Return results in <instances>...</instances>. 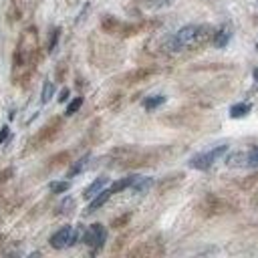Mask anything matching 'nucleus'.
<instances>
[{"label": "nucleus", "mask_w": 258, "mask_h": 258, "mask_svg": "<svg viewBox=\"0 0 258 258\" xmlns=\"http://www.w3.org/2000/svg\"><path fill=\"white\" fill-rule=\"evenodd\" d=\"M171 4V0H147L145 6L149 10H161V8H167Z\"/></svg>", "instance_id": "20"}, {"label": "nucleus", "mask_w": 258, "mask_h": 258, "mask_svg": "<svg viewBox=\"0 0 258 258\" xmlns=\"http://www.w3.org/2000/svg\"><path fill=\"white\" fill-rule=\"evenodd\" d=\"M137 177H139V175H129V177H121V179L113 181V185L109 187V189H111V194H117V191H123V189L131 187V185H133V181H135Z\"/></svg>", "instance_id": "12"}, {"label": "nucleus", "mask_w": 258, "mask_h": 258, "mask_svg": "<svg viewBox=\"0 0 258 258\" xmlns=\"http://www.w3.org/2000/svg\"><path fill=\"white\" fill-rule=\"evenodd\" d=\"M131 254H133V256H155V254H163V248H161V246H159V248H153L149 242H145V246L131 250Z\"/></svg>", "instance_id": "13"}, {"label": "nucleus", "mask_w": 258, "mask_h": 258, "mask_svg": "<svg viewBox=\"0 0 258 258\" xmlns=\"http://www.w3.org/2000/svg\"><path fill=\"white\" fill-rule=\"evenodd\" d=\"M69 187H71L69 181H52V183L48 185V189H50L52 194H62V191H67Z\"/></svg>", "instance_id": "21"}, {"label": "nucleus", "mask_w": 258, "mask_h": 258, "mask_svg": "<svg viewBox=\"0 0 258 258\" xmlns=\"http://www.w3.org/2000/svg\"><path fill=\"white\" fill-rule=\"evenodd\" d=\"M79 238H83V230L79 228V226H64V228H60V230H56L52 236H50V246L52 248H56V250H62V248H67V246H73V244H77L79 242Z\"/></svg>", "instance_id": "1"}, {"label": "nucleus", "mask_w": 258, "mask_h": 258, "mask_svg": "<svg viewBox=\"0 0 258 258\" xmlns=\"http://www.w3.org/2000/svg\"><path fill=\"white\" fill-rule=\"evenodd\" d=\"M226 151H228L226 145H216V147L210 149V151L198 153V155H194V157L189 159V167H194V169H208V167H212L214 161H218Z\"/></svg>", "instance_id": "2"}, {"label": "nucleus", "mask_w": 258, "mask_h": 258, "mask_svg": "<svg viewBox=\"0 0 258 258\" xmlns=\"http://www.w3.org/2000/svg\"><path fill=\"white\" fill-rule=\"evenodd\" d=\"M52 95H54V85L50 83V81H46L44 85H42V93H40V103L44 105V103H48L50 99H52Z\"/></svg>", "instance_id": "17"}, {"label": "nucleus", "mask_w": 258, "mask_h": 258, "mask_svg": "<svg viewBox=\"0 0 258 258\" xmlns=\"http://www.w3.org/2000/svg\"><path fill=\"white\" fill-rule=\"evenodd\" d=\"M230 36H232V28L226 24V26H222L218 32H214V38H212V42H214V46H216V48H224V46L228 44Z\"/></svg>", "instance_id": "10"}, {"label": "nucleus", "mask_w": 258, "mask_h": 258, "mask_svg": "<svg viewBox=\"0 0 258 258\" xmlns=\"http://www.w3.org/2000/svg\"><path fill=\"white\" fill-rule=\"evenodd\" d=\"M58 36H60V28H54V30H52V34H50V40H48V52H52V50H54Z\"/></svg>", "instance_id": "24"}, {"label": "nucleus", "mask_w": 258, "mask_h": 258, "mask_svg": "<svg viewBox=\"0 0 258 258\" xmlns=\"http://www.w3.org/2000/svg\"><path fill=\"white\" fill-rule=\"evenodd\" d=\"M165 103V95H153V97H147L145 101H143V107L147 109V111H151V109H157L159 105H163Z\"/></svg>", "instance_id": "16"}, {"label": "nucleus", "mask_w": 258, "mask_h": 258, "mask_svg": "<svg viewBox=\"0 0 258 258\" xmlns=\"http://www.w3.org/2000/svg\"><path fill=\"white\" fill-rule=\"evenodd\" d=\"M60 119H50L42 129H40V133L36 135V143H48V141H52L56 135H58V131H60Z\"/></svg>", "instance_id": "5"}, {"label": "nucleus", "mask_w": 258, "mask_h": 258, "mask_svg": "<svg viewBox=\"0 0 258 258\" xmlns=\"http://www.w3.org/2000/svg\"><path fill=\"white\" fill-rule=\"evenodd\" d=\"M89 159H91V155L87 153V155H83L79 161H75V163H73V167L69 169V177H73V175H79L81 171H85V169H87V165H89Z\"/></svg>", "instance_id": "14"}, {"label": "nucleus", "mask_w": 258, "mask_h": 258, "mask_svg": "<svg viewBox=\"0 0 258 258\" xmlns=\"http://www.w3.org/2000/svg\"><path fill=\"white\" fill-rule=\"evenodd\" d=\"M250 111H252V103H236L230 107V117L240 119V117H246Z\"/></svg>", "instance_id": "11"}, {"label": "nucleus", "mask_w": 258, "mask_h": 258, "mask_svg": "<svg viewBox=\"0 0 258 258\" xmlns=\"http://www.w3.org/2000/svg\"><path fill=\"white\" fill-rule=\"evenodd\" d=\"M151 73H153V69H139V71H133V73H129V75H127L125 79H127L129 83H131V81L135 83V81H141V79H145V77H149Z\"/></svg>", "instance_id": "19"}, {"label": "nucleus", "mask_w": 258, "mask_h": 258, "mask_svg": "<svg viewBox=\"0 0 258 258\" xmlns=\"http://www.w3.org/2000/svg\"><path fill=\"white\" fill-rule=\"evenodd\" d=\"M228 167H248V151H234L226 157Z\"/></svg>", "instance_id": "9"}, {"label": "nucleus", "mask_w": 258, "mask_h": 258, "mask_svg": "<svg viewBox=\"0 0 258 258\" xmlns=\"http://www.w3.org/2000/svg\"><path fill=\"white\" fill-rule=\"evenodd\" d=\"M129 218H131V214H125V216H119V218H115V220L111 222V226H113V228H121V226H125V224L129 222Z\"/></svg>", "instance_id": "25"}, {"label": "nucleus", "mask_w": 258, "mask_h": 258, "mask_svg": "<svg viewBox=\"0 0 258 258\" xmlns=\"http://www.w3.org/2000/svg\"><path fill=\"white\" fill-rule=\"evenodd\" d=\"M111 198V189H101L95 198H91V204L87 206V214H91V212H97L99 208H103L105 204H107V200Z\"/></svg>", "instance_id": "8"}, {"label": "nucleus", "mask_w": 258, "mask_h": 258, "mask_svg": "<svg viewBox=\"0 0 258 258\" xmlns=\"http://www.w3.org/2000/svg\"><path fill=\"white\" fill-rule=\"evenodd\" d=\"M8 133H10V129H8V127H6V125H4V127H2V129H0V143H2V141H6V139H8Z\"/></svg>", "instance_id": "27"}, {"label": "nucleus", "mask_w": 258, "mask_h": 258, "mask_svg": "<svg viewBox=\"0 0 258 258\" xmlns=\"http://www.w3.org/2000/svg\"><path fill=\"white\" fill-rule=\"evenodd\" d=\"M248 167H258V147H252L248 151Z\"/></svg>", "instance_id": "23"}, {"label": "nucleus", "mask_w": 258, "mask_h": 258, "mask_svg": "<svg viewBox=\"0 0 258 258\" xmlns=\"http://www.w3.org/2000/svg\"><path fill=\"white\" fill-rule=\"evenodd\" d=\"M151 185H153V179H151V177H137L131 187H133L135 194H143V191H147Z\"/></svg>", "instance_id": "15"}, {"label": "nucleus", "mask_w": 258, "mask_h": 258, "mask_svg": "<svg viewBox=\"0 0 258 258\" xmlns=\"http://www.w3.org/2000/svg\"><path fill=\"white\" fill-rule=\"evenodd\" d=\"M69 95H71V91H69V89H62V91H60V95H58V101H60V103H64V101L69 99Z\"/></svg>", "instance_id": "28"}, {"label": "nucleus", "mask_w": 258, "mask_h": 258, "mask_svg": "<svg viewBox=\"0 0 258 258\" xmlns=\"http://www.w3.org/2000/svg\"><path fill=\"white\" fill-rule=\"evenodd\" d=\"M228 210H230V204H228L226 200L214 196V194H208V196L204 198V202H202V212H204L206 216L224 214V212H228Z\"/></svg>", "instance_id": "4"}, {"label": "nucleus", "mask_w": 258, "mask_h": 258, "mask_svg": "<svg viewBox=\"0 0 258 258\" xmlns=\"http://www.w3.org/2000/svg\"><path fill=\"white\" fill-rule=\"evenodd\" d=\"M12 173H14V169H12V167L2 169V171H0V183H2V181H6L8 177H12Z\"/></svg>", "instance_id": "26"}, {"label": "nucleus", "mask_w": 258, "mask_h": 258, "mask_svg": "<svg viewBox=\"0 0 258 258\" xmlns=\"http://www.w3.org/2000/svg\"><path fill=\"white\" fill-rule=\"evenodd\" d=\"M254 79H256V83H258V69H254Z\"/></svg>", "instance_id": "29"}, {"label": "nucleus", "mask_w": 258, "mask_h": 258, "mask_svg": "<svg viewBox=\"0 0 258 258\" xmlns=\"http://www.w3.org/2000/svg\"><path fill=\"white\" fill-rule=\"evenodd\" d=\"M107 183H109V177H105V175L97 177V179H95L91 185H87V187H85V191H83V198H85V200H91V198H95V196H97L101 189H105V185H107Z\"/></svg>", "instance_id": "6"}, {"label": "nucleus", "mask_w": 258, "mask_h": 258, "mask_svg": "<svg viewBox=\"0 0 258 258\" xmlns=\"http://www.w3.org/2000/svg\"><path fill=\"white\" fill-rule=\"evenodd\" d=\"M101 28H103L105 32H109V34H121L123 22H119L115 16L107 14V16H103V18H101Z\"/></svg>", "instance_id": "7"}, {"label": "nucleus", "mask_w": 258, "mask_h": 258, "mask_svg": "<svg viewBox=\"0 0 258 258\" xmlns=\"http://www.w3.org/2000/svg\"><path fill=\"white\" fill-rule=\"evenodd\" d=\"M75 210V200L73 198H64L60 204H58V210H56V214H60V216H67V214H71Z\"/></svg>", "instance_id": "18"}, {"label": "nucleus", "mask_w": 258, "mask_h": 258, "mask_svg": "<svg viewBox=\"0 0 258 258\" xmlns=\"http://www.w3.org/2000/svg\"><path fill=\"white\" fill-rule=\"evenodd\" d=\"M105 240H107V230H105L103 224H93V226H89V228L83 232V242L93 248V254L103 248Z\"/></svg>", "instance_id": "3"}, {"label": "nucleus", "mask_w": 258, "mask_h": 258, "mask_svg": "<svg viewBox=\"0 0 258 258\" xmlns=\"http://www.w3.org/2000/svg\"><path fill=\"white\" fill-rule=\"evenodd\" d=\"M81 105H83V97H75L71 103H69V107H67V115H73V113H77L79 109H81Z\"/></svg>", "instance_id": "22"}]
</instances>
